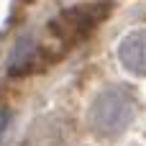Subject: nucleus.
I'll list each match as a JSON object with an SVG mask.
<instances>
[{"label": "nucleus", "instance_id": "1", "mask_svg": "<svg viewBox=\"0 0 146 146\" xmlns=\"http://www.w3.org/2000/svg\"><path fill=\"white\" fill-rule=\"evenodd\" d=\"M136 118V98L128 87L103 90L90 108V126L100 136H118Z\"/></svg>", "mask_w": 146, "mask_h": 146}, {"label": "nucleus", "instance_id": "2", "mask_svg": "<svg viewBox=\"0 0 146 146\" xmlns=\"http://www.w3.org/2000/svg\"><path fill=\"white\" fill-rule=\"evenodd\" d=\"M108 3H87V5H74L64 13H59L56 18H51L49 23V33L54 36V41L59 44H74L80 38H85L108 13Z\"/></svg>", "mask_w": 146, "mask_h": 146}, {"label": "nucleus", "instance_id": "3", "mask_svg": "<svg viewBox=\"0 0 146 146\" xmlns=\"http://www.w3.org/2000/svg\"><path fill=\"white\" fill-rule=\"evenodd\" d=\"M118 59L121 64L136 74V77H146V28L131 31L121 46H118Z\"/></svg>", "mask_w": 146, "mask_h": 146}]
</instances>
